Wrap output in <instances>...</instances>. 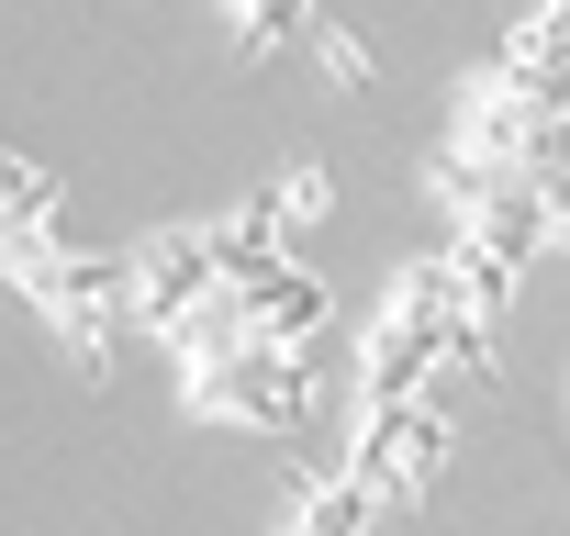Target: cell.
<instances>
[{
  "mask_svg": "<svg viewBox=\"0 0 570 536\" xmlns=\"http://www.w3.org/2000/svg\"><path fill=\"white\" fill-rule=\"evenodd\" d=\"M448 447H459V425H448L436 403H358V436L336 447V469H347V492L370 503V525H392V514H414V503L436 492Z\"/></svg>",
  "mask_w": 570,
  "mask_h": 536,
  "instance_id": "1",
  "label": "cell"
},
{
  "mask_svg": "<svg viewBox=\"0 0 570 536\" xmlns=\"http://www.w3.org/2000/svg\"><path fill=\"white\" fill-rule=\"evenodd\" d=\"M314 403H325V358L235 347V358H202V369H190V414L246 425V436H292V425H314Z\"/></svg>",
  "mask_w": 570,
  "mask_h": 536,
  "instance_id": "2",
  "label": "cell"
},
{
  "mask_svg": "<svg viewBox=\"0 0 570 536\" xmlns=\"http://www.w3.org/2000/svg\"><path fill=\"white\" fill-rule=\"evenodd\" d=\"M325 23V0H235V46L246 57H279V46H303Z\"/></svg>",
  "mask_w": 570,
  "mask_h": 536,
  "instance_id": "3",
  "label": "cell"
},
{
  "mask_svg": "<svg viewBox=\"0 0 570 536\" xmlns=\"http://www.w3.org/2000/svg\"><path fill=\"white\" fill-rule=\"evenodd\" d=\"M257 201H268V224H279V235H303V224H325L336 179H325V157H292V168H279V179L257 190Z\"/></svg>",
  "mask_w": 570,
  "mask_h": 536,
  "instance_id": "4",
  "label": "cell"
},
{
  "mask_svg": "<svg viewBox=\"0 0 570 536\" xmlns=\"http://www.w3.org/2000/svg\"><path fill=\"white\" fill-rule=\"evenodd\" d=\"M314 57H325V90H370V46L347 23H314Z\"/></svg>",
  "mask_w": 570,
  "mask_h": 536,
  "instance_id": "5",
  "label": "cell"
},
{
  "mask_svg": "<svg viewBox=\"0 0 570 536\" xmlns=\"http://www.w3.org/2000/svg\"><path fill=\"white\" fill-rule=\"evenodd\" d=\"M537 12H570V0H537Z\"/></svg>",
  "mask_w": 570,
  "mask_h": 536,
  "instance_id": "6",
  "label": "cell"
}]
</instances>
